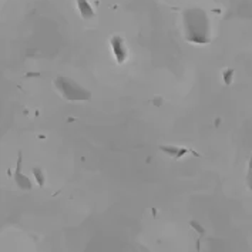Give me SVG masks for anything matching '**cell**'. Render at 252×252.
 I'll return each instance as SVG.
<instances>
[{
  "instance_id": "obj_1",
  "label": "cell",
  "mask_w": 252,
  "mask_h": 252,
  "mask_svg": "<svg viewBox=\"0 0 252 252\" xmlns=\"http://www.w3.org/2000/svg\"><path fill=\"white\" fill-rule=\"evenodd\" d=\"M54 87L59 94H62L68 101H86L92 97L90 93L86 89H83L79 83L63 76L54 80Z\"/></svg>"
}]
</instances>
